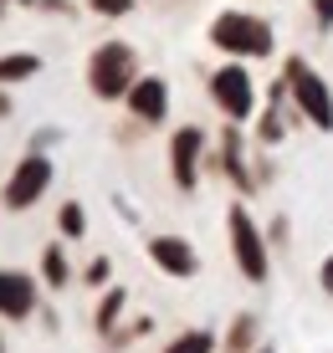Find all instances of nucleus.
Returning <instances> with one entry per match:
<instances>
[{
	"label": "nucleus",
	"instance_id": "obj_1",
	"mask_svg": "<svg viewBox=\"0 0 333 353\" xmlns=\"http://www.w3.org/2000/svg\"><path fill=\"white\" fill-rule=\"evenodd\" d=\"M133 82H139V57H133L123 41H103L88 57V88H93V97H103V103L129 97Z\"/></svg>",
	"mask_w": 333,
	"mask_h": 353
},
{
	"label": "nucleus",
	"instance_id": "obj_2",
	"mask_svg": "<svg viewBox=\"0 0 333 353\" xmlns=\"http://www.w3.org/2000/svg\"><path fill=\"white\" fill-rule=\"evenodd\" d=\"M287 92H292V103H298V113L318 133H333V92L303 57H287Z\"/></svg>",
	"mask_w": 333,
	"mask_h": 353
},
{
	"label": "nucleus",
	"instance_id": "obj_3",
	"mask_svg": "<svg viewBox=\"0 0 333 353\" xmlns=\"http://www.w3.org/2000/svg\"><path fill=\"white\" fill-rule=\"evenodd\" d=\"M226 230H231V256H236L246 282H267L272 261H267V236L256 230V221L246 215V205H231L226 210Z\"/></svg>",
	"mask_w": 333,
	"mask_h": 353
},
{
	"label": "nucleus",
	"instance_id": "obj_4",
	"mask_svg": "<svg viewBox=\"0 0 333 353\" xmlns=\"http://www.w3.org/2000/svg\"><path fill=\"white\" fill-rule=\"evenodd\" d=\"M211 41L231 57H267L272 52V26L256 16H241V10H226V16L211 21Z\"/></svg>",
	"mask_w": 333,
	"mask_h": 353
},
{
	"label": "nucleus",
	"instance_id": "obj_5",
	"mask_svg": "<svg viewBox=\"0 0 333 353\" xmlns=\"http://www.w3.org/2000/svg\"><path fill=\"white\" fill-rule=\"evenodd\" d=\"M46 185H52V159H46V154H26V159L10 169L0 200H6V210H31V205L46 194Z\"/></svg>",
	"mask_w": 333,
	"mask_h": 353
},
{
	"label": "nucleus",
	"instance_id": "obj_6",
	"mask_svg": "<svg viewBox=\"0 0 333 353\" xmlns=\"http://www.w3.org/2000/svg\"><path fill=\"white\" fill-rule=\"evenodd\" d=\"M211 97L220 103V113L231 118V123H241V118H251L256 108V92H251V72H246L241 62H226L211 77Z\"/></svg>",
	"mask_w": 333,
	"mask_h": 353
},
{
	"label": "nucleus",
	"instance_id": "obj_7",
	"mask_svg": "<svg viewBox=\"0 0 333 353\" xmlns=\"http://www.w3.org/2000/svg\"><path fill=\"white\" fill-rule=\"evenodd\" d=\"M200 149H205V133L195 123H184L175 139H169V174H175V185L184 194L195 190V174H200Z\"/></svg>",
	"mask_w": 333,
	"mask_h": 353
},
{
	"label": "nucleus",
	"instance_id": "obj_8",
	"mask_svg": "<svg viewBox=\"0 0 333 353\" xmlns=\"http://www.w3.org/2000/svg\"><path fill=\"white\" fill-rule=\"evenodd\" d=\"M129 113L139 118L144 128H154V123H164L169 118V88H164V77H139L129 88Z\"/></svg>",
	"mask_w": 333,
	"mask_h": 353
},
{
	"label": "nucleus",
	"instance_id": "obj_9",
	"mask_svg": "<svg viewBox=\"0 0 333 353\" xmlns=\"http://www.w3.org/2000/svg\"><path fill=\"white\" fill-rule=\"evenodd\" d=\"M149 261H154L164 276H180V282L200 272L195 246H190V241H180V236H154V241H149Z\"/></svg>",
	"mask_w": 333,
	"mask_h": 353
},
{
	"label": "nucleus",
	"instance_id": "obj_10",
	"mask_svg": "<svg viewBox=\"0 0 333 353\" xmlns=\"http://www.w3.org/2000/svg\"><path fill=\"white\" fill-rule=\"evenodd\" d=\"M31 307H36V282L26 272L0 266V318H26Z\"/></svg>",
	"mask_w": 333,
	"mask_h": 353
},
{
	"label": "nucleus",
	"instance_id": "obj_11",
	"mask_svg": "<svg viewBox=\"0 0 333 353\" xmlns=\"http://www.w3.org/2000/svg\"><path fill=\"white\" fill-rule=\"evenodd\" d=\"M216 164H220V174H226L236 190H256L251 169H246V159H241V133H236V128L220 133V159H216Z\"/></svg>",
	"mask_w": 333,
	"mask_h": 353
},
{
	"label": "nucleus",
	"instance_id": "obj_12",
	"mask_svg": "<svg viewBox=\"0 0 333 353\" xmlns=\"http://www.w3.org/2000/svg\"><path fill=\"white\" fill-rule=\"evenodd\" d=\"M123 302H129V292H123V287H108V292H103V302H97V312H93V327H97V338L118 333V318H123Z\"/></svg>",
	"mask_w": 333,
	"mask_h": 353
},
{
	"label": "nucleus",
	"instance_id": "obj_13",
	"mask_svg": "<svg viewBox=\"0 0 333 353\" xmlns=\"http://www.w3.org/2000/svg\"><path fill=\"white\" fill-rule=\"evenodd\" d=\"M41 72V57L36 52H10V57H0V88H10V82H26Z\"/></svg>",
	"mask_w": 333,
	"mask_h": 353
},
{
	"label": "nucleus",
	"instance_id": "obj_14",
	"mask_svg": "<svg viewBox=\"0 0 333 353\" xmlns=\"http://www.w3.org/2000/svg\"><path fill=\"white\" fill-rule=\"evenodd\" d=\"M41 282L46 287H67L72 282V266H67V251H61V246H46L41 251Z\"/></svg>",
	"mask_w": 333,
	"mask_h": 353
},
{
	"label": "nucleus",
	"instance_id": "obj_15",
	"mask_svg": "<svg viewBox=\"0 0 333 353\" xmlns=\"http://www.w3.org/2000/svg\"><path fill=\"white\" fill-rule=\"evenodd\" d=\"M164 353H216V338L205 333V327H190V333H180Z\"/></svg>",
	"mask_w": 333,
	"mask_h": 353
},
{
	"label": "nucleus",
	"instance_id": "obj_16",
	"mask_svg": "<svg viewBox=\"0 0 333 353\" xmlns=\"http://www.w3.org/2000/svg\"><path fill=\"white\" fill-rule=\"evenodd\" d=\"M251 338H256V318H251V312H241V318L231 323V333H226V353H246V348H251Z\"/></svg>",
	"mask_w": 333,
	"mask_h": 353
},
{
	"label": "nucleus",
	"instance_id": "obj_17",
	"mask_svg": "<svg viewBox=\"0 0 333 353\" xmlns=\"http://www.w3.org/2000/svg\"><path fill=\"white\" fill-rule=\"evenodd\" d=\"M57 225L67 230L72 241H77L82 230H88V215H82V205H77V200H61V215H57Z\"/></svg>",
	"mask_w": 333,
	"mask_h": 353
},
{
	"label": "nucleus",
	"instance_id": "obj_18",
	"mask_svg": "<svg viewBox=\"0 0 333 353\" xmlns=\"http://www.w3.org/2000/svg\"><path fill=\"white\" fill-rule=\"evenodd\" d=\"M154 327V318H133L129 327H118V333H108V348H123V343H133L139 333H149Z\"/></svg>",
	"mask_w": 333,
	"mask_h": 353
},
{
	"label": "nucleus",
	"instance_id": "obj_19",
	"mask_svg": "<svg viewBox=\"0 0 333 353\" xmlns=\"http://www.w3.org/2000/svg\"><path fill=\"white\" fill-rule=\"evenodd\" d=\"M88 10H97V16H129L133 0H88Z\"/></svg>",
	"mask_w": 333,
	"mask_h": 353
},
{
	"label": "nucleus",
	"instance_id": "obj_20",
	"mask_svg": "<svg viewBox=\"0 0 333 353\" xmlns=\"http://www.w3.org/2000/svg\"><path fill=\"white\" fill-rule=\"evenodd\" d=\"M256 133H262V143H282V133H287V128H282V118H277V113H267Z\"/></svg>",
	"mask_w": 333,
	"mask_h": 353
},
{
	"label": "nucleus",
	"instance_id": "obj_21",
	"mask_svg": "<svg viewBox=\"0 0 333 353\" xmlns=\"http://www.w3.org/2000/svg\"><path fill=\"white\" fill-rule=\"evenodd\" d=\"M108 276H113V261H108V256H97V261L88 266V282H93V287H108Z\"/></svg>",
	"mask_w": 333,
	"mask_h": 353
},
{
	"label": "nucleus",
	"instance_id": "obj_22",
	"mask_svg": "<svg viewBox=\"0 0 333 353\" xmlns=\"http://www.w3.org/2000/svg\"><path fill=\"white\" fill-rule=\"evenodd\" d=\"M313 16H318V26H333V0H313Z\"/></svg>",
	"mask_w": 333,
	"mask_h": 353
},
{
	"label": "nucleus",
	"instance_id": "obj_23",
	"mask_svg": "<svg viewBox=\"0 0 333 353\" xmlns=\"http://www.w3.org/2000/svg\"><path fill=\"white\" fill-rule=\"evenodd\" d=\"M318 282H323V292H328V297H333V256L323 261V272H318Z\"/></svg>",
	"mask_w": 333,
	"mask_h": 353
},
{
	"label": "nucleus",
	"instance_id": "obj_24",
	"mask_svg": "<svg viewBox=\"0 0 333 353\" xmlns=\"http://www.w3.org/2000/svg\"><path fill=\"white\" fill-rule=\"evenodd\" d=\"M0 118H10V97L6 92H0Z\"/></svg>",
	"mask_w": 333,
	"mask_h": 353
},
{
	"label": "nucleus",
	"instance_id": "obj_25",
	"mask_svg": "<svg viewBox=\"0 0 333 353\" xmlns=\"http://www.w3.org/2000/svg\"><path fill=\"white\" fill-rule=\"evenodd\" d=\"M21 6H31V0H21Z\"/></svg>",
	"mask_w": 333,
	"mask_h": 353
},
{
	"label": "nucleus",
	"instance_id": "obj_26",
	"mask_svg": "<svg viewBox=\"0 0 333 353\" xmlns=\"http://www.w3.org/2000/svg\"><path fill=\"white\" fill-rule=\"evenodd\" d=\"M0 353H6V343H0Z\"/></svg>",
	"mask_w": 333,
	"mask_h": 353
},
{
	"label": "nucleus",
	"instance_id": "obj_27",
	"mask_svg": "<svg viewBox=\"0 0 333 353\" xmlns=\"http://www.w3.org/2000/svg\"><path fill=\"white\" fill-rule=\"evenodd\" d=\"M262 353H272V348H262Z\"/></svg>",
	"mask_w": 333,
	"mask_h": 353
}]
</instances>
